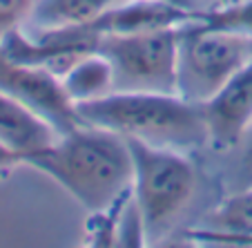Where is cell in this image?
Segmentation results:
<instances>
[{
  "instance_id": "6da1fadb",
  "label": "cell",
  "mask_w": 252,
  "mask_h": 248,
  "mask_svg": "<svg viewBox=\"0 0 252 248\" xmlns=\"http://www.w3.org/2000/svg\"><path fill=\"white\" fill-rule=\"evenodd\" d=\"M23 163L52 177L92 215L110 213L132 192L134 168L127 141L94 125L61 134Z\"/></svg>"
},
{
  "instance_id": "7a4b0ae2",
  "label": "cell",
  "mask_w": 252,
  "mask_h": 248,
  "mask_svg": "<svg viewBox=\"0 0 252 248\" xmlns=\"http://www.w3.org/2000/svg\"><path fill=\"white\" fill-rule=\"evenodd\" d=\"M76 110L85 125L157 148L188 152L210 141L201 105L176 92H112Z\"/></svg>"
},
{
  "instance_id": "3957f363",
  "label": "cell",
  "mask_w": 252,
  "mask_h": 248,
  "mask_svg": "<svg viewBox=\"0 0 252 248\" xmlns=\"http://www.w3.org/2000/svg\"><path fill=\"white\" fill-rule=\"evenodd\" d=\"M132 154V201L145 239H157L183 213L194 192L196 172L179 150L125 139Z\"/></svg>"
},
{
  "instance_id": "277c9868",
  "label": "cell",
  "mask_w": 252,
  "mask_h": 248,
  "mask_svg": "<svg viewBox=\"0 0 252 248\" xmlns=\"http://www.w3.org/2000/svg\"><path fill=\"white\" fill-rule=\"evenodd\" d=\"M250 61L252 36L201 27L192 20L179 32L176 92L201 105Z\"/></svg>"
},
{
  "instance_id": "5b68a950",
  "label": "cell",
  "mask_w": 252,
  "mask_h": 248,
  "mask_svg": "<svg viewBox=\"0 0 252 248\" xmlns=\"http://www.w3.org/2000/svg\"><path fill=\"white\" fill-rule=\"evenodd\" d=\"M179 32L103 34L98 52L112 63L114 92H176Z\"/></svg>"
},
{
  "instance_id": "8992f818",
  "label": "cell",
  "mask_w": 252,
  "mask_h": 248,
  "mask_svg": "<svg viewBox=\"0 0 252 248\" xmlns=\"http://www.w3.org/2000/svg\"><path fill=\"white\" fill-rule=\"evenodd\" d=\"M0 92L45 116L61 134L85 125L56 74L43 67L11 61L2 54V49H0Z\"/></svg>"
},
{
  "instance_id": "52a82bcc",
  "label": "cell",
  "mask_w": 252,
  "mask_h": 248,
  "mask_svg": "<svg viewBox=\"0 0 252 248\" xmlns=\"http://www.w3.org/2000/svg\"><path fill=\"white\" fill-rule=\"evenodd\" d=\"M201 112L214 148L228 150L241 143L252 128V61L201 103Z\"/></svg>"
},
{
  "instance_id": "ba28073f",
  "label": "cell",
  "mask_w": 252,
  "mask_h": 248,
  "mask_svg": "<svg viewBox=\"0 0 252 248\" xmlns=\"http://www.w3.org/2000/svg\"><path fill=\"white\" fill-rule=\"evenodd\" d=\"M199 9L174 5L167 0H125L96 23L90 25L92 32L103 34H143L157 29H176L192 23Z\"/></svg>"
},
{
  "instance_id": "9c48e42d",
  "label": "cell",
  "mask_w": 252,
  "mask_h": 248,
  "mask_svg": "<svg viewBox=\"0 0 252 248\" xmlns=\"http://www.w3.org/2000/svg\"><path fill=\"white\" fill-rule=\"evenodd\" d=\"M61 137L45 116L0 92V143L18 154L20 163L33 152L49 148Z\"/></svg>"
},
{
  "instance_id": "30bf717a",
  "label": "cell",
  "mask_w": 252,
  "mask_h": 248,
  "mask_svg": "<svg viewBox=\"0 0 252 248\" xmlns=\"http://www.w3.org/2000/svg\"><path fill=\"white\" fill-rule=\"evenodd\" d=\"M125 0H36L27 23L40 32L71 27H90L92 23Z\"/></svg>"
},
{
  "instance_id": "8fae6325",
  "label": "cell",
  "mask_w": 252,
  "mask_h": 248,
  "mask_svg": "<svg viewBox=\"0 0 252 248\" xmlns=\"http://www.w3.org/2000/svg\"><path fill=\"white\" fill-rule=\"evenodd\" d=\"M61 83L74 105L90 103L114 92V70L112 63L96 49L78 58L61 76Z\"/></svg>"
},
{
  "instance_id": "7c38bea8",
  "label": "cell",
  "mask_w": 252,
  "mask_h": 248,
  "mask_svg": "<svg viewBox=\"0 0 252 248\" xmlns=\"http://www.w3.org/2000/svg\"><path fill=\"white\" fill-rule=\"evenodd\" d=\"M212 230L203 233L205 239H225V242L252 244V186L234 192L221 206L210 219Z\"/></svg>"
},
{
  "instance_id": "4fadbf2b",
  "label": "cell",
  "mask_w": 252,
  "mask_h": 248,
  "mask_svg": "<svg viewBox=\"0 0 252 248\" xmlns=\"http://www.w3.org/2000/svg\"><path fill=\"white\" fill-rule=\"evenodd\" d=\"M194 23L201 27L252 36V0H232L212 9H199Z\"/></svg>"
},
{
  "instance_id": "5bb4252c",
  "label": "cell",
  "mask_w": 252,
  "mask_h": 248,
  "mask_svg": "<svg viewBox=\"0 0 252 248\" xmlns=\"http://www.w3.org/2000/svg\"><path fill=\"white\" fill-rule=\"evenodd\" d=\"M36 0H0V38L27 20Z\"/></svg>"
},
{
  "instance_id": "9a60e30c",
  "label": "cell",
  "mask_w": 252,
  "mask_h": 248,
  "mask_svg": "<svg viewBox=\"0 0 252 248\" xmlns=\"http://www.w3.org/2000/svg\"><path fill=\"white\" fill-rule=\"evenodd\" d=\"M246 139H248V143H246V152H243V159H241V175L246 179V186H252V128L246 134Z\"/></svg>"
},
{
  "instance_id": "2e32d148",
  "label": "cell",
  "mask_w": 252,
  "mask_h": 248,
  "mask_svg": "<svg viewBox=\"0 0 252 248\" xmlns=\"http://www.w3.org/2000/svg\"><path fill=\"white\" fill-rule=\"evenodd\" d=\"M20 163V159H18V154L16 152H11L7 145H2L0 143V170H7V168H14V166H18Z\"/></svg>"
},
{
  "instance_id": "e0dca14e",
  "label": "cell",
  "mask_w": 252,
  "mask_h": 248,
  "mask_svg": "<svg viewBox=\"0 0 252 248\" xmlns=\"http://www.w3.org/2000/svg\"><path fill=\"white\" fill-rule=\"evenodd\" d=\"M167 2H174V5L188 7V9H199V2H196V0H167Z\"/></svg>"
}]
</instances>
